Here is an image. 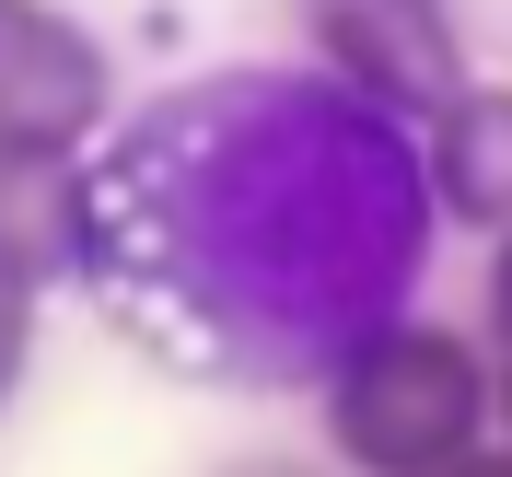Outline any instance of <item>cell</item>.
<instances>
[{
  "label": "cell",
  "instance_id": "6da1fadb",
  "mask_svg": "<svg viewBox=\"0 0 512 477\" xmlns=\"http://www.w3.org/2000/svg\"><path fill=\"white\" fill-rule=\"evenodd\" d=\"M431 152L338 70H198L82 163V291L187 396L338 384L408 326L431 268Z\"/></svg>",
  "mask_w": 512,
  "mask_h": 477
},
{
  "label": "cell",
  "instance_id": "52a82bcc",
  "mask_svg": "<svg viewBox=\"0 0 512 477\" xmlns=\"http://www.w3.org/2000/svg\"><path fill=\"white\" fill-rule=\"evenodd\" d=\"M489 338L512 350V245H501V268H489Z\"/></svg>",
  "mask_w": 512,
  "mask_h": 477
},
{
  "label": "cell",
  "instance_id": "3957f363",
  "mask_svg": "<svg viewBox=\"0 0 512 477\" xmlns=\"http://www.w3.org/2000/svg\"><path fill=\"white\" fill-rule=\"evenodd\" d=\"M303 35H315V59L338 70L361 105H384V117L419 128V140L478 94V82H466V47H454V24L431 0H315Z\"/></svg>",
  "mask_w": 512,
  "mask_h": 477
},
{
  "label": "cell",
  "instance_id": "9c48e42d",
  "mask_svg": "<svg viewBox=\"0 0 512 477\" xmlns=\"http://www.w3.org/2000/svg\"><path fill=\"white\" fill-rule=\"evenodd\" d=\"M443 477H512V443H489V454H466V466H443Z\"/></svg>",
  "mask_w": 512,
  "mask_h": 477
},
{
  "label": "cell",
  "instance_id": "7a4b0ae2",
  "mask_svg": "<svg viewBox=\"0 0 512 477\" xmlns=\"http://www.w3.org/2000/svg\"><path fill=\"white\" fill-rule=\"evenodd\" d=\"M489 408H501V384H489V361L454 326H384L373 350L326 384L338 466H361V477H443L466 454H489L478 443Z\"/></svg>",
  "mask_w": 512,
  "mask_h": 477
},
{
  "label": "cell",
  "instance_id": "277c9868",
  "mask_svg": "<svg viewBox=\"0 0 512 477\" xmlns=\"http://www.w3.org/2000/svg\"><path fill=\"white\" fill-rule=\"evenodd\" d=\"M105 117V47L59 12H0V163H70Z\"/></svg>",
  "mask_w": 512,
  "mask_h": 477
},
{
  "label": "cell",
  "instance_id": "ba28073f",
  "mask_svg": "<svg viewBox=\"0 0 512 477\" xmlns=\"http://www.w3.org/2000/svg\"><path fill=\"white\" fill-rule=\"evenodd\" d=\"M222 477H315V466H291V454H245V466H222Z\"/></svg>",
  "mask_w": 512,
  "mask_h": 477
},
{
  "label": "cell",
  "instance_id": "5b68a950",
  "mask_svg": "<svg viewBox=\"0 0 512 477\" xmlns=\"http://www.w3.org/2000/svg\"><path fill=\"white\" fill-rule=\"evenodd\" d=\"M419 152H431V198H443L454 222L512 233V82H478Z\"/></svg>",
  "mask_w": 512,
  "mask_h": 477
},
{
  "label": "cell",
  "instance_id": "8992f818",
  "mask_svg": "<svg viewBox=\"0 0 512 477\" xmlns=\"http://www.w3.org/2000/svg\"><path fill=\"white\" fill-rule=\"evenodd\" d=\"M0 245L12 291L82 280V163H0Z\"/></svg>",
  "mask_w": 512,
  "mask_h": 477
},
{
  "label": "cell",
  "instance_id": "30bf717a",
  "mask_svg": "<svg viewBox=\"0 0 512 477\" xmlns=\"http://www.w3.org/2000/svg\"><path fill=\"white\" fill-rule=\"evenodd\" d=\"M501 431H512V373H501Z\"/></svg>",
  "mask_w": 512,
  "mask_h": 477
}]
</instances>
